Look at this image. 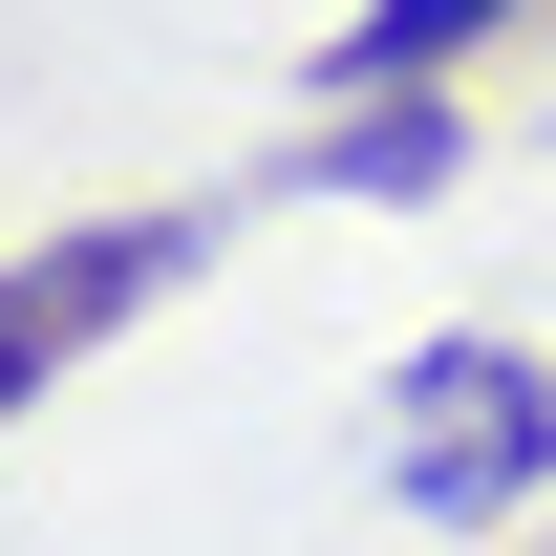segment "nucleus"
Returning <instances> with one entry per match:
<instances>
[{
	"mask_svg": "<svg viewBox=\"0 0 556 556\" xmlns=\"http://www.w3.org/2000/svg\"><path fill=\"white\" fill-rule=\"evenodd\" d=\"M386 492L407 514H535L556 492V364L535 343H407L386 364Z\"/></svg>",
	"mask_w": 556,
	"mask_h": 556,
	"instance_id": "nucleus-1",
	"label": "nucleus"
},
{
	"mask_svg": "<svg viewBox=\"0 0 556 556\" xmlns=\"http://www.w3.org/2000/svg\"><path fill=\"white\" fill-rule=\"evenodd\" d=\"M172 278H193V214H86V236H43V257H0V428L43 407L86 343H129Z\"/></svg>",
	"mask_w": 556,
	"mask_h": 556,
	"instance_id": "nucleus-2",
	"label": "nucleus"
},
{
	"mask_svg": "<svg viewBox=\"0 0 556 556\" xmlns=\"http://www.w3.org/2000/svg\"><path fill=\"white\" fill-rule=\"evenodd\" d=\"M450 172H471L450 86H343V129H300V193H450Z\"/></svg>",
	"mask_w": 556,
	"mask_h": 556,
	"instance_id": "nucleus-3",
	"label": "nucleus"
},
{
	"mask_svg": "<svg viewBox=\"0 0 556 556\" xmlns=\"http://www.w3.org/2000/svg\"><path fill=\"white\" fill-rule=\"evenodd\" d=\"M492 22H535V0H364L343 43H321V86H450Z\"/></svg>",
	"mask_w": 556,
	"mask_h": 556,
	"instance_id": "nucleus-4",
	"label": "nucleus"
}]
</instances>
